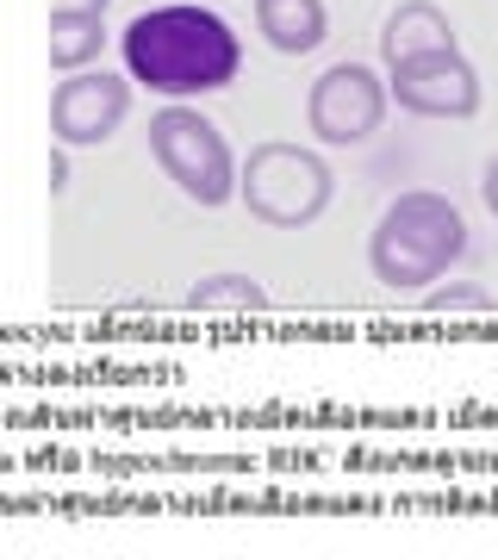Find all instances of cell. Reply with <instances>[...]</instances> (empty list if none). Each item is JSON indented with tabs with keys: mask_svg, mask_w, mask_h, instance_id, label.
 Segmentation results:
<instances>
[{
	"mask_svg": "<svg viewBox=\"0 0 498 560\" xmlns=\"http://www.w3.org/2000/svg\"><path fill=\"white\" fill-rule=\"evenodd\" d=\"M125 81L150 88L157 101H194V94H219L243 75V38L206 0H162L131 13L119 32Z\"/></svg>",
	"mask_w": 498,
	"mask_h": 560,
	"instance_id": "obj_1",
	"label": "cell"
},
{
	"mask_svg": "<svg viewBox=\"0 0 498 560\" xmlns=\"http://www.w3.org/2000/svg\"><path fill=\"white\" fill-rule=\"evenodd\" d=\"M467 249H474V231L461 219V206L437 187H405L380 206L368 231V275L386 293H430L467 261Z\"/></svg>",
	"mask_w": 498,
	"mask_h": 560,
	"instance_id": "obj_2",
	"label": "cell"
},
{
	"mask_svg": "<svg viewBox=\"0 0 498 560\" xmlns=\"http://www.w3.org/2000/svg\"><path fill=\"white\" fill-rule=\"evenodd\" d=\"M337 200V168L324 162V150L268 138L238 162V206L250 219L275 224V231H305L319 224Z\"/></svg>",
	"mask_w": 498,
	"mask_h": 560,
	"instance_id": "obj_3",
	"label": "cell"
},
{
	"mask_svg": "<svg viewBox=\"0 0 498 560\" xmlns=\"http://www.w3.org/2000/svg\"><path fill=\"white\" fill-rule=\"evenodd\" d=\"M150 162L206 212L238 200V150L219 131V119H206L187 101H169L150 113Z\"/></svg>",
	"mask_w": 498,
	"mask_h": 560,
	"instance_id": "obj_4",
	"label": "cell"
},
{
	"mask_svg": "<svg viewBox=\"0 0 498 560\" xmlns=\"http://www.w3.org/2000/svg\"><path fill=\"white\" fill-rule=\"evenodd\" d=\"M386 75L368 69V62H331L319 81H312V94H305V125H312V138L331 143V150H356L368 143L386 125Z\"/></svg>",
	"mask_w": 498,
	"mask_h": 560,
	"instance_id": "obj_5",
	"label": "cell"
},
{
	"mask_svg": "<svg viewBox=\"0 0 498 560\" xmlns=\"http://www.w3.org/2000/svg\"><path fill=\"white\" fill-rule=\"evenodd\" d=\"M386 101H398V113H418V119H474L479 69L467 62L461 44L398 57V62H386Z\"/></svg>",
	"mask_w": 498,
	"mask_h": 560,
	"instance_id": "obj_6",
	"label": "cell"
},
{
	"mask_svg": "<svg viewBox=\"0 0 498 560\" xmlns=\"http://www.w3.org/2000/svg\"><path fill=\"white\" fill-rule=\"evenodd\" d=\"M131 81L125 69H81V75H62L50 88V138L62 150H94L131 119Z\"/></svg>",
	"mask_w": 498,
	"mask_h": 560,
	"instance_id": "obj_7",
	"label": "cell"
},
{
	"mask_svg": "<svg viewBox=\"0 0 498 560\" xmlns=\"http://www.w3.org/2000/svg\"><path fill=\"white\" fill-rule=\"evenodd\" d=\"M256 32L280 57H312L331 38V7L324 0H256Z\"/></svg>",
	"mask_w": 498,
	"mask_h": 560,
	"instance_id": "obj_8",
	"label": "cell"
},
{
	"mask_svg": "<svg viewBox=\"0 0 498 560\" xmlns=\"http://www.w3.org/2000/svg\"><path fill=\"white\" fill-rule=\"evenodd\" d=\"M442 44H461V38L437 0H398L386 13V25H380V57L386 62L418 57V50H442Z\"/></svg>",
	"mask_w": 498,
	"mask_h": 560,
	"instance_id": "obj_9",
	"label": "cell"
},
{
	"mask_svg": "<svg viewBox=\"0 0 498 560\" xmlns=\"http://www.w3.org/2000/svg\"><path fill=\"white\" fill-rule=\"evenodd\" d=\"M100 50H106V20H88V13H50V69H57V75L100 69Z\"/></svg>",
	"mask_w": 498,
	"mask_h": 560,
	"instance_id": "obj_10",
	"label": "cell"
},
{
	"mask_svg": "<svg viewBox=\"0 0 498 560\" xmlns=\"http://www.w3.org/2000/svg\"><path fill=\"white\" fill-rule=\"evenodd\" d=\"M187 305L194 312H262L268 305V287L256 275H238V268H224V275H199L187 287Z\"/></svg>",
	"mask_w": 498,
	"mask_h": 560,
	"instance_id": "obj_11",
	"label": "cell"
},
{
	"mask_svg": "<svg viewBox=\"0 0 498 560\" xmlns=\"http://www.w3.org/2000/svg\"><path fill=\"white\" fill-rule=\"evenodd\" d=\"M418 305H424V312H461V318H486V312H498V300L479 287V280H455V275L437 280Z\"/></svg>",
	"mask_w": 498,
	"mask_h": 560,
	"instance_id": "obj_12",
	"label": "cell"
},
{
	"mask_svg": "<svg viewBox=\"0 0 498 560\" xmlns=\"http://www.w3.org/2000/svg\"><path fill=\"white\" fill-rule=\"evenodd\" d=\"M62 194H69V150H50V200H62Z\"/></svg>",
	"mask_w": 498,
	"mask_h": 560,
	"instance_id": "obj_13",
	"label": "cell"
},
{
	"mask_svg": "<svg viewBox=\"0 0 498 560\" xmlns=\"http://www.w3.org/2000/svg\"><path fill=\"white\" fill-rule=\"evenodd\" d=\"M479 200H486V212L498 219V150H493V162L479 168Z\"/></svg>",
	"mask_w": 498,
	"mask_h": 560,
	"instance_id": "obj_14",
	"label": "cell"
},
{
	"mask_svg": "<svg viewBox=\"0 0 498 560\" xmlns=\"http://www.w3.org/2000/svg\"><path fill=\"white\" fill-rule=\"evenodd\" d=\"M113 0H50V13H88V20H106Z\"/></svg>",
	"mask_w": 498,
	"mask_h": 560,
	"instance_id": "obj_15",
	"label": "cell"
}]
</instances>
